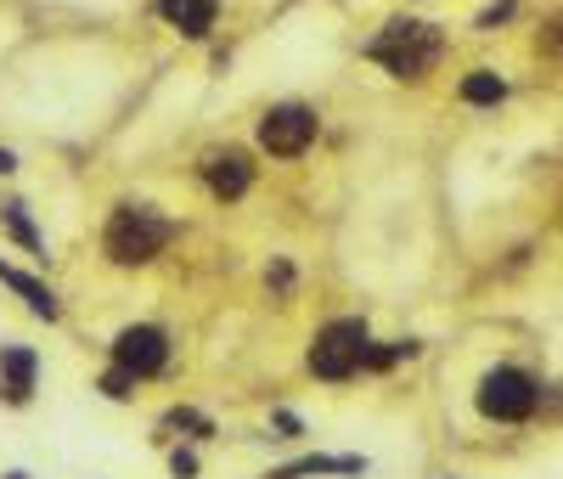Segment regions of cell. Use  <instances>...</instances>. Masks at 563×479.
Segmentation results:
<instances>
[{
  "instance_id": "1",
  "label": "cell",
  "mask_w": 563,
  "mask_h": 479,
  "mask_svg": "<svg viewBox=\"0 0 563 479\" xmlns=\"http://www.w3.org/2000/svg\"><path fill=\"white\" fill-rule=\"evenodd\" d=\"M440 51H445L440 28H435V23H412V17L389 23L383 35L367 46V57H372V62H383V69H389L394 79H423V74L440 62Z\"/></svg>"
},
{
  "instance_id": "2",
  "label": "cell",
  "mask_w": 563,
  "mask_h": 479,
  "mask_svg": "<svg viewBox=\"0 0 563 479\" xmlns=\"http://www.w3.org/2000/svg\"><path fill=\"white\" fill-rule=\"evenodd\" d=\"M175 237V226L147 204H119L108 220V260L113 266H147L152 254Z\"/></svg>"
},
{
  "instance_id": "3",
  "label": "cell",
  "mask_w": 563,
  "mask_h": 479,
  "mask_svg": "<svg viewBox=\"0 0 563 479\" xmlns=\"http://www.w3.org/2000/svg\"><path fill=\"white\" fill-rule=\"evenodd\" d=\"M536 401H541L536 378L518 372V367H495L479 383V412H485V418H495V423H524L529 412H536Z\"/></svg>"
},
{
  "instance_id": "4",
  "label": "cell",
  "mask_w": 563,
  "mask_h": 479,
  "mask_svg": "<svg viewBox=\"0 0 563 479\" xmlns=\"http://www.w3.org/2000/svg\"><path fill=\"white\" fill-rule=\"evenodd\" d=\"M360 344H367V322H355V316H344V322H327L310 344V372L316 378H355L360 367Z\"/></svg>"
},
{
  "instance_id": "5",
  "label": "cell",
  "mask_w": 563,
  "mask_h": 479,
  "mask_svg": "<svg viewBox=\"0 0 563 479\" xmlns=\"http://www.w3.org/2000/svg\"><path fill=\"white\" fill-rule=\"evenodd\" d=\"M316 142V113L299 108V102H287V108H271L259 119V147L265 152H277V158H293V152H305Z\"/></svg>"
},
{
  "instance_id": "6",
  "label": "cell",
  "mask_w": 563,
  "mask_h": 479,
  "mask_svg": "<svg viewBox=\"0 0 563 479\" xmlns=\"http://www.w3.org/2000/svg\"><path fill=\"white\" fill-rule=\"evenodd\" d=\"M113 361H119L130 378H147V372H158L163 361H170V339H163L158 328H124V333L113 339Z\"/></svg>"
},
{
  "instance_id": "7",
  "label": "cell",
  "mask_w": 563,
  "mask_h": 479,
  "mask_svg": "<svg viewBox=\"0 0 563 479\" xmlns=\"http://www.w3.org/2000/svg\"><path fill=\"white\" fill-rule=\"evenodd\" d=\"M204 181H209V192L215 198H243V192L254 186V164H248V152H237V147H225V152H209L204 158Z\"/></svg>"
},
{
  "instance_id": "8",
  "label": "cell",
  "mask_w": 563,
  "mask_h": 479,
  "mask_svg": "<svg viewBox=\"0 0 563 479\" xmlns=\"http://www.w3.org/2000/svg\"><path fill=\"white\" fill-rule=\"evenodd\" d=\"M35 349H23V344H7L0 349V395H7L12 406H23L28 395H35Z\"/></svg>"
},
{
  "instance_id": "9",
  "label": "cell",
  "mask_w": 563,
  "mask_h": 479,
  "mask_svg": "<svg viewBox=\"0 0 563 479\" xmlns=\"http://www.w3.org/2000/svg\"><path fill=\"white\" fill-rule=\"evenodd\" d=\"M215 12H220V0H158V17L181 28L186 40H204L215 28Z\"/></svg>"
},
{
  "instance_id": "10",
  "label": "cell",
  "mask_w": 563,
  "mask_h": 479,
  "mask_svg": "<svg viewBox=\"0 0 563 479\" xmlns=\"http://www.w3.org/2000/svg\"><path fill=\"white\" fill-rule=\"evenodd\" d=\"M0 282H7V287H17V294H23V305L35 310V316H46V322H57V294H51L46 282H35L28 271H12V266H0Z\"/></svg>"
},
{
  "instance_id": "11",
  "label": "cell",
  "mask_w": 563,
  "mask_h": 479,
  "mask_svg": "<svg viewBox=\"0 0 563 479\" xmlns=\"http://www.w3.org/2000/svg\"><path fill=\"white\" fill-rule=\"evenodd\" d=\"M0 226H7L28 254H46V237L35 232V220H28V209H23V204H0Z\"/></svg>"
},
{
  "instance_id": "12",
  "label": "cell",
  "mask_w": 563,
  "mask_h": 479,
  "mask_svg": "<svg viewBox=\"0 0 563 479\" xmlns=\"http://www.w3.org/2000/svg\"><path fill=\"white\" fill-rule=\"evenodd\" d=\"M417 356V344H360V367L355 372H383V367H394V361H412Z\"/></svg>"
},
{
  "instance_id": "13",
  "label": "cell",
  "mask_w": 563,
  "mask_h": 479,
  "mask_svg": "<svg viewBox=\"0 0 563 479\" xmlns=\"http://www.w3.org/2000/svg\"><path fill=\"white\" fill-rule=\"evenodd\" d=\"M360 468H367L360 457H305V463L282 468L277 479H305V474H360Z\"/></svg>"
},
{
  "instance_id": "14",
  "label": "cell",
  "mask_w": 563,
  "mask_h": 479,
  "mask_svg": "<svg viewBox=\"0 0 563 479\" xmlns=\"http://www.w3.org/2000/svg\"><path fill=\"white\" fill-rule=\"evenodd\" d=\"M502 96H507V85L495 79L490 69H479V74L462 79V102H474V108H490V102H502Z\"/></svg>"
},
{
  "instance_id": "15",
  "label": "cell",
  "mask_w": 563,
  "mask_h": 479,
  "mask_svg": "<svg viewBox=\"0 0 563 479\" xmlns=\"http://www.w3.org/2000/svg\"><path fill=\"white\" fill-rule=\"evenodd\" d=\"M102 395H108V401H130V395H136V378H130L124 367H113V372L102 378Z\"/></svg>"
},
{
  "instance_id": "16",
  "label": "cell",
  "mask_w": 563,
  "mask_h": 479,
  "mask_svg": "<svg viewBox=\"0 0 563 479\" xmlns=\"http://www.w3.org/2000/svg\"><path fill=\"white\" fill-rule=\"evenodd\" d=\"M513 17V0H502V7H490L485 17H479V28H495V23H507Z\"/></svg>"
},
{
  "instance_id": "17",
  "label": "cell",
  "mask_w": 563,
  "mask_h": 479,
  "mask_svg": "<svg viewBox=\"0 0 563 479\" xmlns=\"http://www.w3.org/2000/svg\"><path fill=\"white\" fill-rule=\"evenodd\" d=\"M170 468H175V479H192V474H197V457H192V452H175Z\"/></svg>"
},
{
  "instance_id": "18",
  "label": "cell",
  "mask_w": 563,
  "mask_h": 479,
  "mask_svg": "<svg viewBox=\"0 0 563 479\" xmlns=\"http://www.w3.org/2000/svg\"><path fill=\"white\" fill-rule=\"evenodd\" d=\"M12 170H17V158H12L7 147H0V175H12Z\"/></svg>"
}]
</instances>
